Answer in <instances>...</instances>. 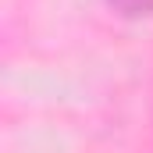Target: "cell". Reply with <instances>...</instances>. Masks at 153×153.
Here are the masks:
<instances>
[{"label":"cell","instance_id":"6da1fadb","mask_svg":"<svg viewBox=\"0 0 153 153\" xmlns=\"http://www.w3.org/2000/svg\"><path fill=\"white\" fill-rule=\"evenodd\" d=\"M111 7L117 14H125V18H139V14L153 11V0H111Z\"/></svg>","mask_w":153,"mask_h":153}]
</instances>
